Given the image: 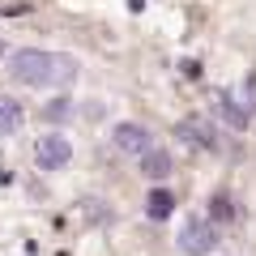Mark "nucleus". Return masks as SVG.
<instances>
[{
  "label": "nucleus",
  "instance_id": "1",
  "mask_svg": "<svg viewBox=\"0 0 256 256\" xmlns=\"http://www.w3.org/2000/svg\"><path fill=\"white\" fill-rule=\"evenodd\" d=\"M9 77L18 86L43 90V86H68L77 77V60L73 56H56L43 47H18L9 52Z\"/></svg>",
  "mask_w": 256,
  "mask_h": 256
},
{
  "label": "nucleus",
  "instance_id": "2",
  "mask_svg": "<svg viewBox=\"0 0 256 256\" xmlns=\"http://www.w3.org/2000/svg\"><path fill=\"white\" fill-rule=\"evenodd\" d=\"M175 244H180L184 256H210L214 248H218V230H214V222H205V218H188L180 226V235H175Z\"/></svg>",
  "mask_w": 256,
  "mask_h": 256
},
{
  "label": "nucleus",
  "instance_id": "3",
  "mask_svg": "<svg viewBox=\"0 0 256 256\" xmlns=\"http://www.w3.org/2000/svg\"><path fill=\"white\" fill-rule=\"evenodd\" d=\"M34 162L43 171H64V166L73 162V141L64 137V132H43L34 141Z\"/></svg>",
  "mask_w": 256,
  "mask_h": 256
},
{
  "label": "nucleus",
  "instance_id": "4",
  "mask_svg": "<svg viewBox=\"0 0 256 256\" xmlns=\"http://www.w3.org/2000/svg\"><path fill=\"white\" fill-rule=\"evenodd\" d=\"M111 141H116L120 154H132V158H146L150 150H154V137H150L146 124H132V120H124V124L111 128Z\"/></svg>",
  "mask_w": 256,
  "mask_h": 256
},
{
  "label": "nucleus",
  "instance_id": "5",
  "mask_svg": "<svg viewBox=\"0 0 256 256\" xmlns=\"http://www.w3.org/2000/svg\"><path fill=\"white\" fill-rule=\"evenodd\" d=\"M180 141H184V146H201V150H214V128L205 124V120L188 116V120H180Z\"/></svg>",
  "mask_w": 256,
  "mask_h": 256
},
{
  "label": "nucleus",
  "instance_id": "6",
  "mask_svg": "<svg viewBox=\"0 0 256 256\" xmlns=\"http://www.w3.org/2000/svg\"><path fill=\"white\" fill-rule=\"evenodd\" d=\"M22 124H26V107L9 94H0V137H13Z\"/></svg>",
  "mask_w": 256,
  "mask_h": 256
},
{
  "label": "nucleus",
  "instance_id": "7",
  "mask_svg": "<svg viewBox=\"0 0 256 256\" xmlns=\"http://www.w3.org/2000/svg\"><path fill=\"white\" fill-rule=\"evenodd\" d=\"M218 116L226 120V124L235 128V132H244V128H248V116H252V111H248V107H239V98H235V94H218Z\"/></svg>",
  "mask_w": 256,
  "mask_h": 256
},
{
  "label": "nucleus",
  "instance_id": "8",
  "mask_svg": "<svg viewBox=\"0 0 256 256\" xmlns=\"http://www.w3.org/2000/svg\"><path fill=\"white\" fill-rule=\"evenodd\" d=\"M141 175H146V180H166V175H171V154H166V150H150V154L141 158Z\"/></svg>",
  "mask_w": 256,
  "mask_h": 256
},
{
  "label": "nucleus",
  "instance_id": "9",
  "mask_svg": "<svg viewBox=\"0 0 256 256\" xmlns=\"http://www.w3.org/2000/svg\"><path fill=\"white\" fill-rule=\"evenodd\" d=\"M171 210H175V196H171L166 188H154V192H150V201H146V214H150L154 222L171 218Z\"/></svg>",
  "mask_w": 256,
  "mask_h": 256
},
{
  "label": "nucleus",
  "instance_id": "10",
  "mask_svg": "<svg viewBox=\"0 0 256 256\" xmlns=\"http://www.w3.org/2000/svg\"><path fill=\"white\" fill-rule=\"evenodd\" d=\"M214 218H218V222H226V218H235V201H230V196H226V192H218V196H214Z\"/></svg>",
  "mask_w": 256,
  "mask_h": 256
},
{
  "label": "nucleus",
  "instance_id": "11",
  "mask_svg": "<svg viewBox=\"0 0 256 256\" xmlns=\"http://www.w3.org/2000/svg\"><path fill=\"white\" fill-rule=\"evenodd\" d=\"M47 116H52V120H64V116H68V98H56L52 107H47Z\"/></svg>",
  "mask_w": 256,
  "mask_h": 256
},
{
  "label": "nucleus",
  "instance_id": "12",
  "mask_svg": "<svg viewBox=\"0 0 256 256\" xmlns=\"http://www.w3.org/2000/svg\"><path fill=\"white\" fill-rule=\"evenodd\" d=\"M244 94H248L244 107H248V111H256V77H248V82H244Z\"/></svg>",
  "mask_w": 256,
  "mask_h": 256
},
{
  "label": "nucleus",
  "instance_id": "13",
  "mask_svg": "<svg viewBox=\"0 0 256 256\" xmlns=\"http://www.w3.org/2000/svg\"><path fill=\"white\" fill-rule=\"evenodd\" d=\"M0 52H4V43H0Z\"/></svg>",
  "mask_w": 256,
  "mask_h": 256
}]
</instances>
